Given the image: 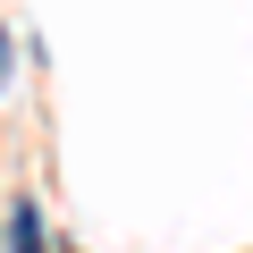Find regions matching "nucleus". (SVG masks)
Returning a JSON list of instances; mask_svg holds the SVG:
<instances>
[{"mask_svg": "<svg viewBox=\"0 0 253 253\" xmlns=\"http://www.w3.org/2000/svg\"><path fill=\"white\" fill-rule=\"evenodd\" d=\"M9 253H42V219H34V203L9 211Z\"/></svg>", "mask_w": 253, "mask_h": 253, "instance_id": "f257e3e1", "label": "nucleus"}, {"mask_svg": "<svg viewBox=\"0 0 253 253\" xmlns=\"http://www.w3.org/2000/svg\"><path fill=\"white\" fill-rule=\"evenodd\" d=\"M0 68H9V34H0Z\"/></svg>", "mask_w": 253, "mask_h": 253, "instance_id": "f03ea898", "label": "nucleus"}]
</instances>
